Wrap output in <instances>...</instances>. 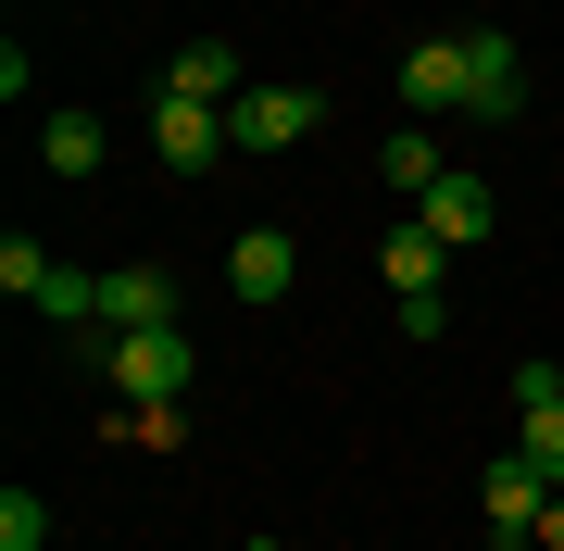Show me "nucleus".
Segmentation results:
<instances>
[{
  "mask_svg": "<svg viewBox=\"0 0 564 551\" xmlns=\"http://www.w3.org/2000/svg\"><path fill=\"white\" fill-rule=\"evenodd\" d=\"M101 376H113V401H188V327H101Z\"/></svg>",
  "mask_w": 564,
  "mask_h": 551,
  "instance_id": "f257e3e1",
  "label": "nucleus"
},
{
  "mask_svg": "<svg viewBox=\"0 0 564 551\" xmlns=\"http://www.w3.org/2000/svg\"><path fill=\"white\" fill-rule=\"evenodd\" d=\"M326 125V88H239V101H226V139L251 151V164H276V151H302Z\"/></svg>",
  "mask_w": 564,
  "mask_h": 551,
  "instance_id": "f03ea898",
  "label": "nucleus"
},
{
  "mask_svg": "<svg viewBox=\"0 0 564 551\" xmlns=\"http://www.w3.org/2000/svg\"><path fill=\"white\" fill-rule=\"evenodd\" d=\"M464 76H477V88H464L477 125H514V113H527V51L502 38V25H464Z\"/></svg>",
  "mask_w": 564,
  "mask_h": 551,
  "instance_id": "7ed1b4c3",
  "label": "nucleus"
},
{
  "mask_svg": "<svg viewBox=\"0 0 564 551\" xmlns=\"http://www.w3.org/2000/svg\"><path fill=\"white\" fill-rule=\"evenodd\" d=\"M151 151L176 176H214L226 151H239V139H226V101H163V88H151Z\"/></svg>",
  "mask_w": 564,
  "mask_h": 551,
  "instance_id": "20e7f679",
  "label": "nucleus"
},
{
  "mask_svg": "<svg viewBox=\"0 0 564 551\" xmlns=\"http://www.w3.org/2000/svg\"><path fill=\"white\" fill-rule=\"evenodd\" d=\"M302 288V239L289 225H239L226 239V301H289Z\"/></svg>",
  "mask_w": 564,
  "mask_h": 551,
  "instance_id": "39448f33",
  "label": "nucleus"
},
{
  "mask_svg": "<svg viewBox=\"0 0 564 551\" xmlns=\"http://www.w3.org/2000/svg\"><path fill=\"white\" fill-rule=\"evenodd\" d=\"M540 514H552V476L527 464V451H514V464H489V551H527V539H540Z\"/></svg>",
  "mask_w": 564,
  "mask_h": 551,
  "instance_id": "423d86ee",
  "label": "nucleus"
},
{
  "mask_svg": "<svg viewBox=\"0 0 564 551\" xmlns=\"http://www.w3.org/2000/svg\"><path fill=\"white\" fill-rule=\"evenodd\" d=\"M464 88H477V76H464V38H414V51H402V101H414V125H426V113H464Z\"/></svg>",
  "mask_w": 564,
  "mask_h": 551,
  "instance_id": "0eeeda50",
  "label": "nucleus"
},
{
  "mask_svg": "<svg viewBox=\"0 0 564 551\" xmlns=\"http://www.w3.org/2000/svg\"><path fill=\"white\" fill-rule=\"evenodd\" d=\"M101 327L126 339V327H176V276L163 264H113L101 276Z\"/></svg>",
  "mask_w": 564,
  "mask_h": 551,
  "instance_id": "6e6552de",
  "label": "nucleus"
},
{
  "mask_svg": "<svg viewBox=\"0 0 564 551\" xmlns=\"http://www.w3.org/2000/svg\"><path fill=\"white\" fill-rule=\"evenodd\" d=\"M39 164H51V176H101V164H113V125L88 113V101H63V113L39 125Z\"/></svg>",
  "mask_w": 564,
  "mask_h": 551,
  "instance_id": "1a4fd4ad",
  "label": "nucleus"
},
{
  "mask_svg": "<svg viewBox=\"0 0 564 551\" xmlns=\"http://www.w3.org/2000/svg\"><path fill=\"white\" fill-rule=\"evenodd\" d=\"M426 225H440V239L452 251H477L489 239V225H502V201H489V176H440V188H426V201H414Z\"/></svg>",
  "mask_w": 564,
  "mask_h": 551,
  "instance_id": "9d476101",
  "label": "nucleus"
},
{
  "mask_svg": "<svg viewBox=\"0 0 564 551\" xmlns=\"http://www.w3.org/2000/svg\"><path fill=\"white\" fill-rule=\"evenodd\" d=\"M151 88H163V101H239V51H226V38H188Z\"/></svg>",
  "mask_w": 564,
  "mask_h": 551,
  "instance_id": "9b49d317",
  "label": "nucleus"
},
{
  "mask_svg": "<svg viewBox=\"0 0 564 551\" xmlns=\"http://www.w3.org/2000/svg\"><path fill=\"white\" fill-rule=\"evenodd\" d=\"M440 264H452V239H440V225H389V251H377V276H389V301H402V288H440Z\"/></svg>",
  "mask_w": 564,
  "mask_h": 551,
  "instance_id": "f8f14e48",
  "label": "nucleus"
},
{
  "mask_svg": "<svg viewBox=\"0 0 564 551\" xmlns=\"http://www.w3.org/2000/svg\"><path fill=\"white\" fill-rule=\"evenodd\" d=\"M377 176H389V188H402V201H426V188H440L452 164H440V139H426V125H402V139H389V151H377Z\"/></svg>",
  "mask_w": 564,
  "mask_h": 551,
  "instance_id": "ddd939ff",
  "label": "nucleus"
},
{
  "mask_svg": "<svg viewBox=\"0 0 564 551\" xmlns=\"http://www.w3.org/2000/svg\"><path fill=\"white\" fill-rule=\"evenodd\" d=\"M113 427L139 439V451H176L188 439V401H113Z\"/></svg>",
  "mask_w": 564,
  "mask_h": 551,
  "instance_id": "4468645a",
  "label": "nucleus"
},
{
  "mask_svg": "<svg viewBox=\"0 0 564 551\" xmlns=\"http://www.w3.org/2000/svg\"><path fill=\"white\" fill-rule=\"evenodd\" d=\"M514 427H527V464L564 489V401H514Z\"/></svg>",
  "mask_w": 564,
  "mask_h": 551,
  "instance_id": "2eb2a0df",
  "label": "nucleus"
},
{
  "mask_svg": "<svg viewBox=\"0 0 564 551\" xmlns=\"http://www.w3.org/2000/svg\"><path fill=\"white\" fill-rule=\"evenodd\" d=\"M0 551H51V502L39 489H0Z\"/></svg>",
  "mask_w": 564,
  "mask_h": 551,
  "instance_id": "dca6fc26",
  "label": "nucleus"
},
{
  "mask_svg": "<svg viewBox=\"0 0 564 551\" xmlns=\"http://www.w3.org/2000/svg\"><path fill=\"white\" fill-rule=\"evenodd\" d=\"M389 313H402V339H414V351H440V327H452V301H440V288H402Z\"/></svg>",
  "mask_w": 564,
  "mask_h": 551,
  "instance_id": "f3484780",
  "label": "nucleus"
},
{
  "mask_svg": "<svg viewBox=\"0 0 564 551\" xmlns=\"http://www.w3.org/2000/svg\"><path fill=\"white\" fill-rule=\"evenodd\" d=\"M540 551H564V489H552V514H540Z\"/></svg>",
  "mask_w": 564,
  "mask_h": 551,
  "instance_id": "a211bd4d",
  "label": "nucleus"
},
{
  "mask_svg": "<svg viewBox=\"0 0 564 551\" xmlns=\"http://www.w3.org/2000/svg\"><path fill=\"white\" fill-rule=\"evenodd\" d=\"M251 551H302V539H251Z\"/></svg>",
  "mask_w": 564,
  "mask_h": 551,
  "instance_id": "6ab92c4d",
  "label": "nucleus"
},
{
  "mask_svg": "<svg viewBox=\"0 0 564 551\" xmlns=\"http://www.w3.org/2000/svg\"><path fill=\"white\" fill-rule=\"evenodd\" d=\"M552 176H564V164H552Z\"/></svg>",
  "mask_w": 564,
  "mask_h": 551,
  "instance_id": "aec40b11",
  "label": "nucleus"
}]
</instances>
